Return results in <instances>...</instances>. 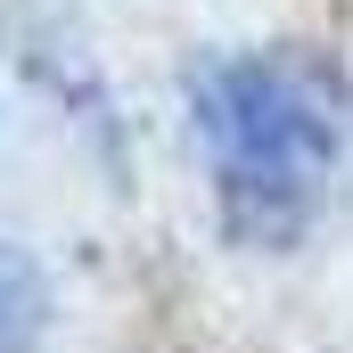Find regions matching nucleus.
<instances>
[{
    "mask_svg": "<svg viewBox=\"0 0 353 353\" xmlns=\"http://www.w3.org/2000/svg\"><path fill=\"white\" fill-rule=\"evenodd\" d=\"M50 337V279L25 247H0V353H41Z\"/></svg>",
    "mask_w": 353,
    "mask_h": 353,
    "instance_id": "f03ea898",
    "label": "nucleus"
},
{
    "mask_svg": "<svg viewBox=\"0 0 353 353\" xmlns=\"http://www.w3.org/2000/svg\"><path fill=\"white\" fill-rule=\"evenodd\" d=\"M189 123L205 140L214 205L247 247H288L337 173L345 148V74L312 50H239L197 66Z\"/></svg>",
    "mask_w": 353,
    "mask_h": 353,
    "instance_id": "f257e3e1",
    "label": "nucleus"
}]
</instances>
